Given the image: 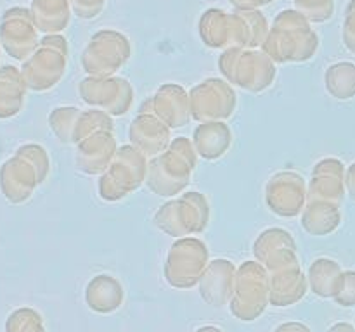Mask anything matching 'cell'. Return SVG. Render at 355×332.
<instances>
[{
  "instance_id": "cell-1",
  "label": "cell",
  "mask_w": 355,
  "mask_h": 332,
  "mask_svg": "<svg viewBox=\"0 0 355 332\" xmlns=\"http://www.w3.org/2000/svg\"><path fill=\"white\" fill-rule=\"evenodd\" d=\"M200 35L214 48H253L266 42L269 35L267 19L259 10L238 9L224 12L210 9L200 21Z\"/></svg>"
},
{
  "instance_id": "cell-2",
  "label": "cell",
  "mask_w": 355,
  "mask_h": 332,
  "mask_svg": "<svg viewBox=\"0 0 355 332\" xmlns=\"http://www.w3.org/2000/svg\"><path fill=\"white\" fill-rule=\"evenodd\" d=\"M318 47V35L298 10H283L263 42V52L277 62L307 61Z\"/></svg>"
},
{
  "instance_id": "cell-3",
  "label": "cell",
  "mask_w": 355,
  "mask_h": 332,
  "mask_svg": "<svg viewBox=\"0 0 355 332\" xmlns=\"http://www.w3.org/2000/svg\"><path fill=\"white\" fill-rule=\"evenodd\" d=\"M218 66L231 82L252 90L266 89L276 73L272 59L266 52L250 48H229L220 57Z\"/></svg>"
},
{
  "instance_id": "cell-4",
  "label": "cell",
  "mask_w": 355,
  "mask_h": 332,
  "mask_svg": "<svg viewBox=\"0 0 355 332\" xmlns=\"http://www.w3.org/2000/svg\"><path fill=\"white\" fill-rule=\"evenodd\" d=\"M270 296L266 272L255 263H245L234 279L231 311L241 320H255L267 306Z\"/></svg>"
},
{
  "instance_id": "cell-5",
  "label": "cell",
  "mask_w": 355,
  "mask_h": 332,
  "mask_svg": "<svg viewBox=\"0 0 355 332\" xmlns=\"http://www.w3.org/2000/svg\"><path fill=\"white\" fill-rule=\"evenodd\" d=\"M128 55H130V44L127 37L118 31L103 30L92 37L82 62L85 71L101 76L116 71L127 62Z\"/></svg>"
},
{
  "instance_id": "cell-6",
  "label": "cell",
  "mask_w": 355,
  "mask_h": 332,
  "mask_svg": "<svg viewBox=\"0 0 355 332\" xmlns=\"http://www.w3.org/2000/svg\"><path fill=\"white\" fill-rule=\"evenodd\" d=\"M184 249V241L173 246L165 268L166 280L180 289L193 287L198 280H201V273L207 270L205 261L208 258V252L200 241H189V251Z\"/></svg>"
},
{
  "instance_id": "cell-7",
  "label": "cell",
  "mask_w": 355,
  "mask_h": 332,
  "mask_svg": "<svg viewBox=\"0 0 355 332\" xmlns=\"http://www.w3.org/2000/svg\"><path fill=\"white\" fill-rule=\"evenodd\" d=\"M234 268L225 259H217L201 277V296L214 306H224L234 293Z\"/></svg>"
},
{
  "instance_id": "cell-8",
  "label": "cell",
  "mask_w": 355,
  "mask_h": 332,
  "mask_svg": "<svg viewBox=\"0 0 355 332\" xmlns=\"http://www.w3.org/2000/svg\"><path fill=\"white\" fill-rule=\"evenodd\" d=\"M87 304L97 313H111L120 308L123 301V289L120 282L110 275H99L87 286Z\"/></svg>"
},
{
  "instance_id": "cell-9",
  "label": "cell",
  "mask_w": 355,
  "mask_h": 332,
  "mask_svg": "<svg viewBox=\"0 0 355 332\" xmlns=\"http://www.w3.org/2000/svg\"><path fill=\"white\" fill-rule=\"evenodd\" d=\"M307 293V282L298 266H290L272 277L270 282V303L274 306H290Z\"/></svg>"
},
{
  "instance_id": "cell-10",
  "label": "cell",
  "mask_w": 355,
  "mask_h": 332,
  "mask_svg": "<svg viewBox=\"0 0 355 332\" xmlns=\"http://www.w3.org/2000/svg\"><path fill=\"white\" fill-rule=\"evenodd\" d=\"M33 10L44 31H61L69 23V0H35Z\"/></svg>"
},
{
  "instance_id": "cell-11",
  "label": "cell",
  "mask_w": 355,
  "mask_h": 332,
  "mask_svg": "<svg viewBox=\"0 0 355 332\" xmlns=\"http://www.w3.org/2000/svg\"><path fill=\"white\" fill-rule=\"evenodd\" d=\"M340 279H342L340 266L329 259H319L311 266V272H309L312 290L321 297H335Z\"/></svg>"
},
{
  "instance_id": "cell-12",
  "label": "cell",
  "mask_w": 355,
  "mask_h": 332,
  "mask_svg": "<svg viewBox=\"0 0 355 332\" xmlns=\"http://www.w3.org/2000/svg\"><path fill=\"white\" fill-rule=\"evenodd\" d=\"M326 85L338 99H349L355 95V64L338 62L326 73Z\"/></svg>"
},
{
  "instance_id": "cell-13",
  "label": "cell",
  "mask_w": 355,
  "mask_h": 332,
  "mask_svg": "<svg viewBox=\"0 0 355 332\" xmlns=\"http://www.w3.org/2000/svg\"><path fill=\"white\" fill-rule=\"evenodd\" d=\"M7 332H45L42 317L35 310L21 308L9 317L6 324Z\"/></svg>"
},
{
  "instance_id": "cell-14",
  "label": "cell",
  "mask_w": 355,
  "mask_h": 332,
  "mask_svg": "<svg viewBox=\"0 0 355 332\" xmlns=\"http://www.w3.org/2000/svg\"><path fill=\"white\" fill-rule=\"evenodd\" d=\"M295 6L312 23H324L333 16L335 2L333 0H295Z\"/></svg>"
},
{
  "instance_id": "cell-15",
  "label": "cell",
  "mask_w": 355,
  "mask_h": 332,
  "mask_svg": "<svg viewBox=\"0 0 355 332\" xmlns=\"http://www.w3.org/2000/svg\"><path fill=\"white\" fill-rule=\"evenodd\" d=\"M335 299L342 306H354L355 304V272L342 273L338 290L335 294Z\"/></svg>"
},
{
  "instance_id": "cell-16",
  "label": "cell",
  "mask_w": 355,
  "mask_h": 332,
  "mask_svg": "<svg viewBox=\"0 0 355 332\" xmlns=\"http://www.w3.org/2000/svg\"><path fill=\"white\" fill-rule=\"evenodd\" d=\"M69 2H71L76 16L83 17V19L96 17L104 7V0H69Z\"/></svg>"
},
{
  "instance_id": "cell-17",
  "label": "cell",
  "mask_w": 355,
  "mask_h": 332,
  "mask_svg": "<svg viewBox=\"0 0 355 332\" xmlns=\"http://www.w3.org/2000/svg\"><path fill=\"white\" fill-rule=\"evenodd\" d=\"M343 42L347 48L355 54V0H350L345 10V23H343Z\"/></svg>"
},
{
  "instance_id": "cell-18",
  "label": "cell",
  "mask_w": 355,
  "mask_h": 332,
  "mask_svg": "<svg viewBox=\"0 0 355 332\" xmlns=\"http://www.w3.org/2000/svg\"><path fill=\"white\" fill-rule=\"evenodd\" d=\"M232 6H236L238 9H250V10H257L259 7L267 6L270 3L272 0H229Z\"/></svg>"
},
{
  "instance_id": "cell-19",
  "label": "cell",
  "mask_w": 355,
  "mask_h": 332,
  "mask_svg": "<svg viewBox=\"0 0 355 332\" xmlns=\"http://www.w3.org/2000/svg\"><path fill=\"white\" fill-rule=\"evenodd\" d=\"M274 332H311V329L298 322H290V324H283L281 327H277Z\"/></svg>"
},
{
  "instance_id": "cell-20",
  "label": "cell",
  "mask_w": 355,
  "mask_h": 332,
  "mask_svg": "<svg viewBox=\"0 0 355 332\" xmlns=\"http://www.w3.org/2000/svg\"><path fill=\"white\" fill-rule=\"evenodd\" d=\"M328 332H355V331L352 329V325L349 324H336L333 325Z\"/></svg>"
},
{
  "instance_id": "cell-21",
  "label": "cell",
  "mask_w": 355,
  "mask_h": 332,
  "mask_svg": "<svg viewBox=\"0 0 355 332\" xmlns=\"http://www.w3.org/2000/svg\"><path fill=\"white\" fill-rule=\"evenodd\" d=\"M349 187H350V196L355 197V165H352V168H350L349 172Z\"/></svg>"
},
{
  "instance_id": "cell-22",
  "label": "cell",
  "mask_w": 355,
  "mask_h": 332,
  "mask_svg": "<svg viewBox=\"0 0 355 332\" xmlns=\"http://www.w3.org/2000/svg\"><path fill=\"white\" fill-rule=\"evenodd\" d=\"M196 332H224V331H220V329L211 327V325H208V327H201V329H198Z\"/></svg>"
}]
</instances>
